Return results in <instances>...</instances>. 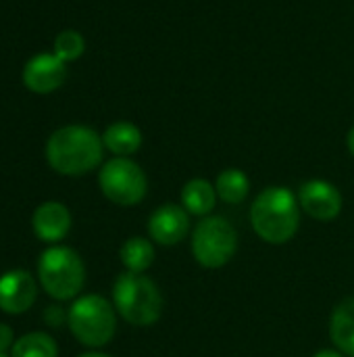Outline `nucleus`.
Here are the masks:
<instances>
[{
	"mask_svg": "<svg viewBox=\"0 0 354 357\" xmlns=\"http://www.w3.org/2000/svg\"><path fill=\"white\" fill-rule=\"evenodd\" d=\"M330 339L340 354L354 357V297H346L332 312Z\"/></svg>",
	"mask_w": 354,
	"mask_h": 357,
	"instance_id": "ddd939ff",
	"label": "nucleus"
},
{
	"mask_svg": "<svg viewBox=\"0 0 354 357\" xmlns=\"http://www.w3.org/2000/svg\"><path fill=\"white\" fill-rule=\"evenodd\" d=\"M67 77L65 61H61L56 54H38L31 61H27L23 69V84L38 94H48L63 86Z\"/></svg>",
	"mask_w": 354,
	"mask_h": 357,
	"instance_id": "9b49d317",
	"label": "nucleus"
},
{
	"mask_svg": "<svg viewBox=\"0 0 354 357\" xmlns=\"http://www.w3.org/2000/svg\"><path fill=\"white\" fill-rule=\"evenodd\" d=\"M298 203L305 213L313 220L330 222L342 211V195L328 180H309L298 190Z\"/></svg>",
	"mask_w": 354,
	"mask_h": 357,
	"instance_id": "6e6552de",
	"label": "nucleus"
},
{
	"mask_svg": "<svg viewBox=\"0 0 354 357\" xmlns=\"http://www.w3.org/2000/svg\"><path fill=\"white\" fill-rule=\"evenodd\" d=\"M98 184L102 195L121 207L138 205L148 190V178L144 169L127 157H115L106 161L98 174Z\"/></svg>",
	"mask_w": 354,
	"mask_h": 357,
	"instance_id": "0eeeda50",
	"label": "nucleus"
},
{
	"mask_svg": "<svg viewBox=\"0 0 354 357\" xmlns=\"http://www.w3.org/2000/svg\"><path fill=\"white\" fill-rule=\"evenodd\" d=\"M56 354L54 339L44 333H29L13 345V357H56Z\"/></svg>",
	"mask_w": 354,
	"mask_h": 357,
	"instance_id": "a211bd4d",
	"label": "nucleus"
},
{
	"mask_svg": "<svg viewBox=\"0 0 354 357\" xmlns=\"http://www.w3.org/2000/svg\"><path fill=\"white\" fill-rule=\"evenodd\" d=\"M100 295L79 297L67 312V324L73 337L86 347H104L113 341L117 331V314Z\"/></svg>",
	"mask_w": 354,
	"mask_h": 357,
	"instance_id": "20e7f679",
	"label": "nucleus"
},
{
	"mask_svg": "<svg viewBox=\"0 0 354 357\" xmlns=\"http://www.w3.org/2000/svg\"><path fill=\"white\" fill-rule=\"evenodd\" d=\"M0 357H8V356H6V354H2V351H0Z\"/></svg>",
	"mask_w": 354,
	"mask_h": 357,
	"instance_id": "393cba45",
	"label": "nucleus"
},
{
	"mask_svg": "<svg viewBox=\"0 0 354 357\" xmlns=\"http://www.w3.org/2000/svg\"><path fill=\"white\" fill-rule=\"evenodd\" d=\"M250 224L257 236L269 245H284L292 241L300 226L298 197L284 186H269L261 190L250 207Z\"/></svg>",
	"mask_w": 354,
	"mask_h": 357,
	"instance_id": "f257e3e1",
	"label": "nucleus"
},
{
	"mask_svg": "<svg viewBox=\"0 0 354 357\" xmlns=\"http://www.w3.org/2000/svg\"><path fill=\"white\" fill-rule=\"evenodd\" d=\"M119 257H121V264L125 266L127 272L144 274L154 261V247L144 236H131L121 245Z\"/></svg>",
	"mask_w": 354,
	"mask_h": 357,
	"instance_id": "dca6fc26",
	"label": "nucleus"
},
{
	"mask_svg": "<svg viewBox=\"0 0 354 357\" xmlns=\"http://www.w3.org/2000/svg\"><path fill=\"white\" fill-rule=\"evenodd\" d=\"M113 305L131 326H152L163 316V295L154 280L144 274L123 272L113 284Z\"/></svg>",
	"mask_w": 354,
	"mask_h": 357,
	"instance_id": "7ed1b4c3",
	"label": "nucleus"
},
{
	"mask_svg": "<svg viewBox=\"0 0 354 357\" xmlns=\"http://www.w3.org/2000/svg\"><path fill=\"white\" fill-rule=\"evenodd\" d=\"M38 276L44 291L58 301L79 295L86 282V268L81 257L69 247H50L40 255Z\"/></svg>",
	"mask_w": 354,
	"mask_h": 357,
	"instance_id": "39448f33",
	"label": "nucleus"
},
{
	"mask_svg": "<svg viewBox=\"0 0 354 357\" xmlns=\"http://www.w3.org/2000/svg\"><path fill=\"white\" fill-rule=\"evenodd\" d=\"M238 251L236 228L221 215L202 218L192 232V255L209 270L223 268Z\"/></svg>",
	"mask_w": 354,
	"mask_h": 357,
	"instance_id": "423d86ee",
	"label": "nucleus"
},
{
	"mask_svg": "<svg viewBox=\"0 0 354 357\" xmlns=\"http://www.w3.org/2000/svg\"><path fill=\"white\" fill-rule=\"evenodd\" d=\"M313 357H346L344 354H340L338 349H321V351H317Z\"/></svg>",
	"mask_w": 354,
	"mask_h": 357,
	"instance_id": "4be33fe9",
	"label": "nucleus"
},
{
	"mask_svg": "<svg viewBox=\"0 0 354 357\" xmlns=\"http://www.w3.org/2000/svg\"><path fill=\"white\" fill-rule=\"evenodd\" d=\"M346 146H348L351 155H353V157H354V126H353V128H351L348 136H346Z\"/></svg>",
	"mask_w": 354,
	"mask_h": 357,
	"instance_id": "5701e85b",
	"label": "nucleus"
},
{
	"mask_svg": "<svg viewBox=\"0 0 354 357\" xmlns=\"http://www.w3.org/2000/svg\"><path fill=\"white\" fill-rule=\"evenodd\" d=\"M10 345H15L13 341V331L6 324H0V351L4 354Z\"/></svg>",
	"mask_w": 354,
	"mask_h": 357,
	"instance_id": "412c9836",
	"label": "nucleus"
},
{
	"mask_svg": "<svg viewBox=\"0 0 354 357\" xmlns=\"http://www.w3.org/2000/svg\"><path fill=\"white\" fill-rule=\"evenodd\" d=\"M44 320H46L50 326H61V324H63V320H65V314H63V310H61V307L52 305V307H48V310H46Z\"/></svg>",
	"mask_w": 354,
	"mask_h": 357,
	"instance_id": "aec40b11",
	"label": "nucleus"
},
{
	"mask_svg": "<svg viewBox=\"0 0 354 357\" xmlns=\"http://www.w3.org/2000/svg\"><path fill=\"white\" fill-rule=\"evenodd\" d=\"M71 228V213L63 203H42L33 213V232L44 243H56L67 236Z\"/></svg>",
	"mask_w": 354,
	"mask_h": 357,
	"instance_id": "f8f14e48",
	"label": "nucleus"
},
{
	"mask_svg": "<svg viewBox=\"0 0 354 357\" xmlns=\"http://www.w3.org/2000/svg\"><path fill=\"white\" fill-rule=\"evenodd\" d=\"M38 295L35 280L25 270H10L0 276V310L4 314L27 312Z\"/></svg>",
	"mask_w": 354,
	"mask_h": 357,
	"instance_id": "9d476101",
	"label": "nucleus"
},
{
	"mask_svg": "<svg viewBox=\"0 0 354 357\" xmlns=\"http://www.w3.org/2000/svg\"><path fill=\"white\" fill-rule=\"evenodd\" d=\"M215 190H217V197L223 203L240 205L248 197V192H250V180H248V176L242 169L230 167V169H223L217 176Z\"/></svg>",
	"mask_w": 354,
	"mask_h": 357,
	"instance_id": "f3484780",
	"label": "nucleus"
},
{
	"mask_svg": "<svg viewBox=\"0 0 354 357\" xmlns=\"http://www.w3.org/2000/svg\"><path fill=\"white\" fill-rule=\"evenodd\" d=\"M83 50H86V42L79 31L65 29L54 38V54L65 63L79 59L83 54Z\"/></svg>",
	"mask_w": 354,
	"mask_h": 357,
	"instance_id": "6ab92c4d",
	"label": "nucleus"
},
{
	"mask_svg": "<svg viewBox=\"0 0 354 357\" xmlns=\"http://www.w3.org/2000/svg\"><path fill=\"white\" fill-rule=\"evenodd\" d=\"M190 232V215L182 205L165 203L156 207L148 220V234L156 245H179Z\"/></svg>",
	"mask_w": 354,
	"mask_h": 357,
	"instance_id": "1a4fd4ad",
	"label": "nucleus"
},
{
	"mask_svg": "<svg viewBox=\"0 0 354 357\" xmlns=\"http://www.w3.org/2000/svg\"><path fill=\"white\" fill-rule=\"evenodd\" d=\"M102 138L86 126H67L56 130L46 144L50 167L63 176H83L102 161Z\"/></svg>",
	"mask_w": 354,
	"mask_h": 357,
	"instance_id": "f03ea898",
	"label": "nucleus"
},
{
	"mask_svg": "<svg viewBox=\"0 0 354 357\" xmlns=\"http://www.w3.org/2000/svg\"><path fill=\"white\" fill-rule=\"evenodd\" d=\"M79 357H111V356H104V354H83V356Z\"/></svg>",
	"mask_w": 354,
	"mask_h": 357,
	"instance_id": "b1692460",
	"label": "nucleus"
},
{
	"mask_svg": "<svg viewBox=\"0 0 354 357\" xmlns=\"http://www.w3.org/2000/svg\"><path fill=\"white\" fill-rule=\"evenodd\" d=\"M217 190L204 178H194L182 188V207L198 218H209L217 205Z\"/></svg>",
	"mask_w": 354,
	"mask_h": 357,
	"instance_id": "4468645a",
	"label": "nucleus"
},
{
	"mask_svg": "<svg viewBox=\"0 0 354 357\" xmlns=\"http://www.w3.org/2000/svg\"><path fill=\"white\" fill-rule=\"evenodd\" d=\"M104 146L117 157H129L142 146V132L129 121H115L102 134Z\"/></svg>",
	"mask_w": 354,
	"mask_h": 357,
	"instance_id": "2eb2a0df",
	"label": "nucleus"
}]
</instances>
